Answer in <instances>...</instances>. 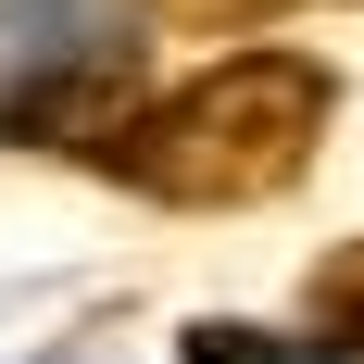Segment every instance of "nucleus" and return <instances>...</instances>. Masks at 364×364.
I'll return each instance as SVG.
<instances>
[{
	"label": "nucleus",
	"instance_id": "nucleus-1",
	"mask_svg": "<svg viewBox=\"0 0 364 364\" xmlns=\"http://www.w3.org/2000/svg\"><path fill=\"white\" fill-rule=\"evenodd\" d=\"M327 126H339V75L314 50H289V38H252V50L188 63L176 88H151L113 176L176 201V214H252V201L314 176Z\"/></svg>",
	"mask_w": 364,
	"mask_h": 364
},
{
	"label": "nucleus",
	"instance_id": "nucleus-3",
	"mask_svg": "<svg viewBox=\"0 0 364 364\" xmlns=\"http://www.w3.org/2000/svg\"><path fill=\"white\" fill-rule=\"evenodd\" d=\"M151 26H201V38H239V26H289V13H314V0H139Z\"/></svg>",
	"mask_w": 364,
	"mask_h": 364
},
{
	"label": "nucleus",
	"instance_id": "nucleus-2",
	"mask_svg": "<svg viewBox=\"0 0 364 364\" xmlns=\"http://www.w3.org/2000/svg\"><path fill=\"white\" fill-rule=\"evenodd\" d=\"M314 327H327V352H364V239L314 264Z\"/></svg>",
	"mask_w": 364,
	"mask_h": 364
}]
</instances>
